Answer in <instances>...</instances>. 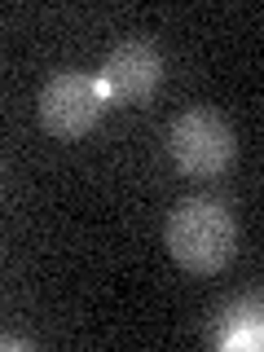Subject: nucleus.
Returning <instances> with one entry per match:
<instances>
[{
  "mask_svg": "<svg viewBox=\"0 0 264 352\" xmlns=\"http://www.w3.org/2000/svg\"><path fill=\"white\" fill-rule=\"evenodd\" d=\"M0 190H5V168H0Z\"/></svg>",
  "mask_w": 264,
  "mask_h": 352,
  "instance_id": "0eeeda50",
  "label": "nucleus"
},
{
  "mask_svg": "<svg viewBox=\"0 0 264 352\" xmlns=\"http://www.w3.org/2000/svg\"><path fill=\"white\" fill-rule=\"evenodd\" d=\"M102 97L110 106H141L159 93L163 84V53L150 40H119L115 49L102 58Z\"/></svg>",
  "mask_w": 264,
  "mask_h": 352,
  "instance_id": "20e7f679",
  "label": "nucleus"
},
{
  "mask_svg": "<svg viewBox=\"0 0 264 352\" xmlns=\"http://www.w3.org/2000/svg\"><path fill=\"white\" fill-rule=\"evenodd\" d=\"M0 348L5 352H31L36 344H31V339H18V335H0Z\"/></svg>",
  "mask_w": 264,
  "mask_h": 352,
  "instance_id": "423d86ee",
  "label": "nucleus"
},
{
  "mask_svg": "<svg viewBox=\"0 0 264 352\" xmlns=\"http://www.w3.org/2000/svg\"><path fill=\"white\" fill-rule=\"evenodd\" d=\"M36 110H40V124H44L49 137L75 141V137H88V132L102 124L106 97H102V84H97L93 75L62 71L40 88Z\"/></svg>",
  "mask_w": 264,
  "mask_h": 352,
  "instance_id": "7ed1b4c3",
  "label": "nucleus"
},
{
  "mask_svg": "<svg viewBox=\"0 0 264 352\" xmlns=\"http://www.w3.org/2000/svg\"><path fill=\"white\" fill-rule=\"evenodd\" d=\"M168 154L181 176L212 181L225 176L229 163L238 159V137L216 106H190L168 124Z\"/></svg>",
  "mask_w": 264,
  "mask_h": 352,
  "instance_id": "f03ea898",
  "label": "nucleus"
},
{
  "mask_svg": "<svg viewBox=\"0 0 264 352\" xmlns=\"http://www.w3.org/2000/svg\"><path fill=\"white\" fill-rule=\"evenodd\" d=\"M207 339L220 348L234 344H260V295H238L216 313V322L207 326Z\"/></svg>",
  "mask_w": 264,
  "mask_h": 352,
  "instance_id": "39448f33",
  "label": "nucleus"
},
{
  "mask_svg": "<svg viewBox=\"0 0 264 352\" xmlns=\"http://www.w3.org/2000/svg\"><path fill=\"white\" fill-rule=\"evenodd\" d=\"M163 247L185 273H220L238 251V220L225 198L216 194H190L163 220Z\"/></svg>",
  "mask_w": 264,
  "mask_h": 352,
  "instance_id": "f257e3e1",
  "label": "nucleus"
}]
</instances>
